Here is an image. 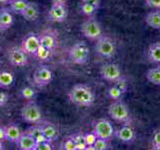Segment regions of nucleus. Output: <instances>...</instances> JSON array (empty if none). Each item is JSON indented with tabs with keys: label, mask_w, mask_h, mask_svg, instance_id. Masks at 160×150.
Listing matches in <instances>:
<instances>
[{
	"label": "nucleus",
	"mask_w": 160,
	"mask_h": 150,
	"mask_svg": "<svg viewBox=\"0 0 160 150\" xmlns=\"http://www.w3.org/2000/svg\"><path fill=\"white\" fill-rule=\"evenodd\" d=\"M101 77L110 83H114L122 77V71L115 63H104L100 68Z\"/></svg>",
	"instance_id": "8"
},
{
	"label": "nucleus",
	"mask_w": 160,
	"mask_h": 150,
	"mask_svg": "<svg viewBox=\"0 0 160 150\" xmlns=\"http://www.w3.org/2000/svg\"><path fill=\"white\" fill-rule=\"evenodd\" d=\"M159 32H160V29H159Z\"/></svg>",
	"instance_id": "44"
},
{
	"label": "nucleus",
	"mask_w": 160,
	"mask_h": 150,
	"mask_svg": "<svg viewBox=\"0 0 160 150\" xmlns=\"http://www.w3.org/2000/svg\"><path fill=\"white\" fill-rule=\"evenodd\" d=\"M5 130V139L11 142H17V140L19 139L20 135H21V131L18 126L16 125H8V126L4 127Z\"/></svg>",
	"instance_id": "19"
},
{
	"label": "nucleus",
	"mask_w": 160,
	"mask_h": 150,
	"mask_svg": "<svg viewBox=\"0 0 160 150\" xmlns=\"http://www.w3.org/2000/svg\"><path fill=\"white\" fill-rule=\"evenodd\" d=\"M4 149V144L2 140H0V150H3Z\"/></svg>",
	"instance_id": "42"
},
{
	"label": "nucleus",
	"mask_w": 160,
	"mask_h": 150,
	"mask_svg": "<svg viewBox=\"0 0 160 150\" xmlns=\"http://www.w3.org/2000/svg\"><path fill=\"white\" fill-rule=\"evenodd\" d=\"M70 102L80 107H89L94 103L95 95L93 90L85 84H76L69 90Z\"/></svg>",
	"instance_id": "1"
},
{
	"label": "nucleus",
	"mask_w": 160,
	"mask_h": 150,
	"mask_svg": "<svg viewBox=\"0 0 160 150\" xmlns=\"http://www.w3.org/2000/svg\"><path fill=\"white\" fill-rule=\"evenodd\" d=\"M63 148L65 150H75V142L73 137H67L63 141Z\"/></svg>",
	"instance_id": "34"
},
{
	"label": "nucleus",
	"mask_w": 160,
	"mask_h": 150,
	"mask_svg": "<svg viewBox=\"0 0 160 150\" xmlns=\"http://www.w3.org/2000/svg\"><path fill=\"white\" fill-rule=\"evenodd\" d=\"M67 17V9L63 3H52L48 10L47 19L51 22H63Z\"/></svg>",
	"instance_id": "10"
},
{
	"label": "nucleus",
	"mask_w": 160,
	"mask_h": 150,
	"mask_svg": "<svg viewBox=\"0 0 160 150\" xmlns=\"http://www.w3.org/2000/svg\"><path fill=\"white\" fill-rule=\"evenodd\" d=\"M20 95L21 97L25 100H34L35 97H36V90H35L33 87L31 86H26V87H23L20 91Z\"/></svg>",
	"instance_id": "27"
},
{
	"label": "nucleus",
	"mask_w": 160,
	"mask_h": 150,
	"mask_svg": "<svg viewBox=\"0 0 160 150\" xmlns=\"http://www.w3.org/2000/svg\"><path fill=\"white\" fill-rule=\"evenodd\" d=\"M115 86H117L123 93L126 92V90H127V87H128V85H127V82H126V80H125V78L121 77L120 79H118L117 81H115L113 83Z\"/></svg>",
	"instance_id": "33"
},
{
	"label": "nucleus",
	"mask_w": 160,
	"mask_h": 150,
	"mask_svg": "<svg viewBox=\"0 0 160 150\" xmlns=\"http://www.w3.org/2000/svg\"><path fill=\"white\" fill-rule=\"evenodd\" d=\"M8 60L14 66L23 67L28 63L27 54L21 47H11L8 50Z\"/></svg>",
	"instance_id": "11"
},
{
	"label": "nucleus",
	"mask_w": 160,
	"mask_h": 150,
	"mask_svg": "<svg viewBox=\"0 0 160 150\" xmlns=\"http://www.w3.org/2000/svg\"><path fill=\"white\" fill-rule=\"evenodd\" d=\"M148 58L151 62L160 64V42H155L149 46Z\"/></svg>",
	"instance_id": "22"
},
{
	"label": "nucleus",
	"mask_w": 160,
	"mask_h": 150,
	"mask_svg": "<svg viewBox=\"0 0 160 150\" xmlns=\"http://www.w3.org/2000/svg\"><path fill=\"white\" fill-rule=\"evenodd\" d=\"M26 133H28L29 135H31L32 137L34 138H37L39 135L42 134V131H41V128H40V125L39 126H33V127H30Z\"/></svg>",
	"instance_id": "35"
},
{
	"label": "nucleus",
	"mask_w": 160,
	"mask_h": 150,
	"mask_svg": "<svg viewBox=\"0 0 160 150\" xmlns=\"http://www.w3.org/2000/svg\"><path fill=\"white\" fill-rule=\"evenodd\" d=\"M92 132L96 135L97 138L110 140L114 135V127L109 120L105 118H100L97 119L96 121H94Z\"/></svg>",
	"instance_id": "7"
},
{
	"label": "nucleus",
	"mask_w": 160,
	"mask_h": 150,
	"mask_svg": "<svg viewBox=\"0 0 160 150\" xmlns=\"http://www.w3.org/2000/svg\"><path fill=\"white\" fill-rule=\"evenodd\" d=\"M13 23L14 18L12 14L7 10H0V31H4L12 27Z\"/></svg>",
	"instance_id": "18"
},
{
	"label": "nucleus",
	"mask_w": 160,
	"mask_h": 150,
	"mask_svg": "<svg viewBox=\"0 0 160 150\" xmlns=\"http://www.w3.org/2000/svg\"><path fill=\"white\" fill-rule=\"evenodd\" d=\"M39 40L40 45H42V46L50 50L54 49L57 44V36L55 32L51 31V30H43L39 34Z\"/></svg>",
	"instance_id": "13"
},
{
	"label": "nucleus",
	"mask_w": 160,
	"mask_h": 150,
	"mask_svg": "<svg viewBox=\"0 0 160 150\" xmlns=\"http://www.w3.org/2000/svg\"><path fill=\"white\" fill-rule=\"evenodd\" d=\"M10 1H11V0H0V3H7Z\"/></svg>",
	"instance_id": "43"
},
{
	"label": "nucleus",
	"mask_w": 160,
	"mask_h": 150,
	"mask_svg": "<svg viewBox=\"0 0 160 150\" xmlns=\"http://www.w3.org/2000/svg\"><path fill=\"white\" fill-rule=\"evenodd\" d=\"M52 3H63L65 4V2H66V0H50Z\"/></svg>",
	"instance_id": "41"
},
{
	"label": "nucleus",
	"mask_w": 160,
	"mask_h": 150,
	"mask_svg": "<svg viewBox=\"0 0 160 150\" xmlns=\"http://www.w3.org/2000/svg\"><path fill=\"white\" fill-rule=\"evenodd\" d=\"M146 78L150 83L160 86V66L150 68L146 72Z\"/></svg>",
	"instance_id": "23"
},
{
	"label": "nucleus",
	"mask_w": 160,
	"mask_h": 150,
	"mask_svg": "<svg viewBox=\"0 0 160 150\" xmlns=\"http://www.w3.org/2000/svg\"><path fill=\"white\" fill-rule=\"evenodd\" d=\"M53 74L52 71L49 68L45 66H39L34 71L33 74V82L35 85H37L38 87L46 86L49 83L52 82Z\"/></svg>",
	"instance_id": "9"
},
{
	"label": "nucleus",
	"mask_w": 160,
	"mask_h": 150,
	"mask_svg": "<svg viewBox=\"0 0 160 150\" xmlns=\"http://www.w3.org/2000/svg\"><path fill=\"white\" fill-rule=\"evenodd\" d=\"M8 94L3 91H0V107H3L8 102Z\"/></svg>",
	"instance_id": "38"
},
{
	"label": "nucleus",
	"mask_w": 160,
	"mask_h": 150,
	"mask_svg": "<svg viewBox=\"0 0 160 150\" xmlns=\"http://www.w3.org/2000/svg\"><path fill=\"white\" fill-rule=\"evenodd\" d=\"M72 137H73V140L75 142V150H86L87 144H86V142H85L84 135L76 134Z\"/></svg>",
	"instance_id": "28"
},
{
	"label": "nucleus",
	"mask_w": 160,
	"mask_h": 150,
	"mask_svg": "<svg viewBox=\"0 0 160 150\" xmlns=\"http://www.w3.org/2000/svg\"><path fill=\"white\" fill-rule=\"evenodd\" d=\"M84 138H85V142H86L87 146H93L95 141H96V139H97V136L91 131V132L85 134Z\"/></svg>",
	"instance_id": "32"
},
{
	"label": "nucleus",
	"mask_w": 160,
	"mask_h": 150,
	"mask_svg": "<svg viewBox=\"0 0 160 150\" xmlns=\"http://www.w3.org/2000/svg\"><path fill=\"white\" fill-rule=\"evenodd\" d=\"M95 52L103 58H112L116 53V44L111 37L101 35L96 40Z\"/></svg>",
	"instance_id": "3"
},
{
	"label": "nucleus",
	"mask_w": 160,
	"mask_h": 150,
	"mask_svg": "<svg viewBox=\"0 0 160 150\" xmlns=\"http://www.w3.org/2000/svg\"><path fill=\"white\" fill-rule=\"evenodd\" d=\"M29 1L28 0H11L10 1V10L13 13L21 14L23 10L26 8Z\"/></svg>",
	"instance_id": "24"
},
{
	"label": "nucleus",
	"mask_w": 160,
	"mask_h": 150,
	"mask_svg": "<svg viewBox=\"0 0 160 150\" xmlns=\"http://www.w3.org/2000/svg\"><path fill=\"white\" fill-rule=\"evenodd\" d=\"M124 93L120 90L117 86H115V85L113 84L111 87H110L108 89V91H107V95H108V97L110 99H112V100H119L120 98L122 97V95Z\"/></svg>",
	"instance_id": "29"
},
{
	"label": "nucleus",
	"mask_w": 160,
	"mask_h": 150,
	"mask_svg": "<svg viewBox=\"0 0 160 150\" xmlns=\"http://www.w3.org/2000/svg\"><path fill=\"white\" fill-rule=\"evenodd\" d=\"M20 114H21V117L25 122L31 124L38 123L42 118L41 110L38 107V105L34 103L32 100H30L29 102L23 105Z\"/></svg>",
	"instance_id": "6"
},
{
	"label": "nucleus",
	"mask_w": 160,
	"mask_h": 150,
	"mask_svg": "<svg viewBox=\"0 0 160 150\" xmlns=\"http://www.w3.org/2000/svg\"><path fill=\"white\" fill-rule=\"evenodd\" d=\"M34 55L37 57L38 60H40V61H47L50 57V55H51V50L42 46V45H40L36 53Z\"/></svg>",
	"instance_id": "26"
},
{
	"label": "nucleus",
	"mask_w": 160,
	"mask_h": 150,
	"mask_svg": "<svg viewBox=\"0 0 160 150\" xmlns=\"http://www.w3.org/2000/svg\"><path fill=\"white\" fill-rule=\"evenodd\" d=\"M0 140H6L5 139V130L4 127H0Z\"/></svg>",
	"instance_id": "40"
},
{
	"label": "nucleus",
	"mask_w": 160,
	"mask_h": 150,
	"mask_svg": "<svg viewBox=\"0 0 160 150\" xmlns=\"http://www.w3.org/2000/svg\"><path fill=\"white\" fill-rule=\"evenodd\" d=\"M147 6L154 9H160V0H145Z\"/></svg>",
	"instance_id": "37"
},
{
	"label": "nucleus",
	"mask_w": 160,
	"mask_h": 150,
	"mask_svg": "<svg viewBox=\"0 0 160 150\" xmlns=\"http://www.w3.org/2000/svg\"><path fill=\"white\" fill-rule=\"evenodd\" d=\"M90 56V50L87 44L80 41L75 43L73 46L69 49L68 57L75 64H84L88 61Z\"/></svg>",
	"instance_id": "4"
},
{
	"label": "nucleus",
	"mask_w": 160,
	"mask_h": 150,
	"mask_svg": "<svg viewBox=\"0 0 160 150\" xmlns=\"http://www.w3.org/2000/svg\"><path fill=\"white\" fill-rule=\"evenodd\" d=\"M21 15L27 21H35L38 18L39 15V8L37 6V4L33 2H29L26 8L23 10Z\"/></svg>",
	"instance_id": "16"
},
{
	"label": "nucleus",
	"mask_w": 160,
	"mask_h": 150,
	"mask_svg": "<svg viewBox=\"0 0 160 150\" xmlns=\"http://www.w3.org/2000/svg\"><path fill=\"white\" fill-rule=\"evenodd\" d=\"M145 22L153 29H160V10L149 12L145 17Z\"/></svg>",
	"instance_id": "20"
},
{
	"label": "nucleus",
	"mask_w": 160,
	"mask_h": 150,
	"mask_svg": "<svg viewBox=\"0 0 160 150\" xmlns=\"http://www.w3.org/2000/svg\"><path fill=\"white\" fill-rule=\"evenodd\" d=\"M17 146L21 150H35L36 148V140L28 133H21L19 139L17 140Z\"/></svg>",
	"instance_id": "15"
},
{
	"label": "nucleus",
	"mask_w": 160,
	"mask_h": 150,
	"mask_svg": "<svg viewBox=\"0 0 160 150\" xmlns=\"http://www.w3.org/2000/svg\"><path fill=\"white\" fill-rule=\"evenodd\" d=\"M14 75L12 72L7 70L0 71V87L1 88H9L14 83Z\"/></svg>",
	"instance_id": "21"
},
{
	"label": "nucleus",
	"mask_w": 160,
	"mask_h": 150,
	"mask_svg": "<svg viewBox=\"0 0 160 150\" xmlns=\"http://www.w3.org/2000/svg\"><path fill=\"white\" fill-rule=\"evenodd\" d=\"M152 148L160 150V130H156L152 136Z\"/></svg>",
	"instance_id": "31"
},
{
	"label": "nucleus",
	"mask_w": 160,
	"mask_h": 150,
	"mask_svg": "<svg viewBox=\"0 0 160 150\" xmlns=\"http://www.w3.org/2000/svg\"><path fill=\"white\" fill-rule=\"evenodd\" d=\"M40 128H41V131L43 135L46 137L49 141H54L58 138V129L54 126L51 123H44L40 125Z\"/></svg>",
	"instance_id": "17"
},
{
	"label": "nucleus",
	"mask_w": 160,
	"mask_h": 150,
	"mask_svg": "<svg viewBox=\"0 0 160 150\" xmlns=\"http://www.w3.org/2000/svg\"><path fill=\"white\" fill-rule=\"evenodd\" d=\"M108 114L114 121L123 124L131 122V114L128 106L121 100H114L108 106Z\"/></svg>",
	"instance_id": "2"
},
{
	"label": "nucleus",
	"mask_w": 160,
	"mask_h": 150,
	"mask_svg": "<svg viewBox=\"0 0 160 150\" xmlns=\"http://www.w3.org/2000/svg\"><path fill=\"white\" fill-rule=\"evenodd\" d=\"M39 46H40L39 36H37V35L34 33L27 34L26 36L24 37V39L22 40L21 48L23 49V51L26 54L34 55L36 53Z\"/></svg>",
	"instance_id": "12"
},
{
	"label": "nucleus",
	"mask_w": 160,
	"mask_h": 150,
	"mask_svg": "<svg viewBox=\"0 0 160 150\" xmlns=\"http://www.w3.org/2000/svg\"><path fill=\"white\" fill-rule=\"evenodd\" d=\"M80 31L85 38L89 40H97L102 35V28L100 23L94 18H88L80 25Z\"/></svg>",
	"instance_id": "5"
},
{
	"label": "nucleus",
	"mask_w": 160,
	"mask_h": 150,
	"mask_svg": "<svg viewBox=\"0 0 160 150\" xmlns=\"http://www.w3.org/2000/svg\"><path fill=\"white\" fill-rule=\"evenodd\" d=\"M81 1L91 4V5H93V6L96 7V8H99L100 3H101V0H81Z\"/></svg>",
	"instance_id": "39"
},
{
	"label": "nucleus",
	"mask_w": 160,
	"mask_h": 150,
	"mask_svg": "<svg viewBox=\"0 0 160 150\" xmlns=\"http://www.w3.org/2000/svg\"><path fill=\"white\" fill-rule=\"evenodd\" d=\"M79 9H80V12H81L82 14H84L85 16L91 17L95 13H96L98 8H96L95 6H93V5L89 4V3L81 1L79 3Z\"/></svg>",
	"instance_id": "25"
},
{
	"label": "nucleus",
	"mask_w": 160,
	"mask_h": 150,
	"mask_svg": "<svg viewBox=\"0 0 160 150\" xmlns=\"http://www.w3.org/2000/svg\"><path fill=\"white\" fill-rule=\"evenodd\" d=\"M93 146L95 150H106L108 148V140L103 138H97Z\"/></svg>",
	"instance_id": "30"
},
{
	"label": "nucleus",
	"mask_w": 160,
	"mask_h": 150,
	"mask_svg": "<svg viewBox=\"0 0 160 150\" xmlns=\"http://www.w3.org/2000/svg\"><path fill=\"white\" fill-rule=\"evenodd\" d=\"M116 136L119 141L124 142V143H130L135 139L136 134H135L134 129L130 126L129 124H126L117 130Z\"/></svg>",
	"instance_id": "14"
},
{
	"label": "nucleus",
	"mask_w": 160,
	"mask_h": 150,
	"mask_svg": "<svg viewBox=\"0 0 160 150\" xmlns=\"http://www.w3.org/2000/svg\"><path fill=\"white\" fill-rule=\"evenodd\" d=\"M51 149H52L51 141H43L37 143L36 148H35V150H51Z\"/></svg>",
	"instance_id": "36"
}]
</instances>
